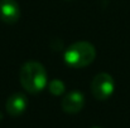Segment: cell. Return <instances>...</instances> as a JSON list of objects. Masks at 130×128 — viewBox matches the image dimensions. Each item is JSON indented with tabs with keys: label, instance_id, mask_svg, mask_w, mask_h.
I'll return each instance as SVG.
<instances>
[{
	"label": "cell",
	"instance_id": "obj_1",
	"mask_svg": "<svg viewBox=\"0 0 130 128\" xmlns=\"http://www.w3.org/2000/svg\"><path fill=\"white\" fill-rule=\"evenodd\" d=\"M19 78L22 87L32 94L42 92L47 85V72L41 63L34 60L27 62L22 65Z\"/></svg>",
	"mask_w": 130,
	"mask_h": 128
},
{
	"label": "cell",
	"instance_id": "obj_2",
	"mask_svg": "<svg viewBox=\"0 0 130 128\" xmlns=\"http://www.w3.org/2000/svg\"><path fill=\"white\" fill-rule=\"evenodd\" d=\"M64 62L72 68H85L96 58L95 46L88 42H76L64 52Z\"/></svg>",
	"mask_w": 130,
	"mask_h": 128
},
{
	"label": "cell",
	"instance_id": "obj_3",
	"mask_svg": "<svg viewBox=\"0 0 130 128\" xmlns=\"http://www.w3.org/2000/svg\"><path fill=\"white\" fill-rule=\"evenodd\" d=\"M115 89L114 78L107 73H99L91 82V92L92 95L97 100H105L110 98Z\"/></svg>",
	"mask_w": 130,
	"mask_h": 128
},
{
	"label": "cell",
	"instance_id": "obj_4",
	"mask_svg": "<svg viewBox=\"0 0 130 128\" xmlns=\"http://www.w3.org/2000/svg\"><path fill=\"white\" fill-rule=\"evenodd\" d=\"M84 106H85V97L78 90L67 93L62 98V102H61L62 109L68 114H76V113L81 112Z\"/></svg>",
	"mask_w": 130,
	"mask_h": 128
},
{
	"label": "cell",
	"instance_id": "obj_5",
	"mask_svg": "<svg viewBox=\"0 0 130 128\" xmlns=\"http://www.w3.org/2000/svg\"><path fill=\"white\" fill-rule=\"evenodd\" d=\"M20 18V8L15 0H0V19L6 24H15Z\"/></svg>",
	"mask_w": 130,
	"mask_h": 128
},
{
	"label": "cell",
	"instance_id": "obj_6",
	"mask_svg": "<svg viewBox=\"0 0 130 128\" xmlns=\"http://www.w3.org/2000/svg\"><path fill=\"white\" fill-rule=\"evenodd\" d=\"M27 107H28V99L22 93H14V94H11L8 98L6 104H5V108H6L8 114H10L13 117L22 116L25 112Z\"/></svg>",
	"mask_w": 130,
	"mask_h": 128
},
{
	"label": "cell",
	"instance_id": "obj_7",
	"mask_svg": "<svg viewBox=\"0 0 130 128\" xmlns=\"http://www.w3.org/2000/svg\"><path fill=\"white\" fill-rule=\"evenodd\" d=\"M49 92L53 95H61L64 92V83L59 79H53L49 83Z\"/></svg>",
	"mask_w": 130,
	"mask_h": 128
},
{
	"label": "cell",
	"instance_id": "obj_8",
	"mask_svg": "<svg viewBox=\"0 0 130 128\" xmlns=\"http://www.w3.org/2000/svg\"><path fill=\"white\" fill-rule=\"evenodd\" d=\"M1 118H3V114H1V112H0V119H1Z\"/></svg>",
	"mask_w": 130,
	"mask_h": 128
},
{
	"label": "cell",
	"instance_id": "obj_9",
	"mask_svg": "<svg viewBox=\"0 0 130 128\" xmlns=\"http://www.w3.org/2000/svg\"><path fill=\"white\" fill-rule=\"evenodd\" d=\"M92 128H101V127H92Z\"/></svg>",
	"mask_w": 130,
	"mask_h": 128
}]
</instances>
